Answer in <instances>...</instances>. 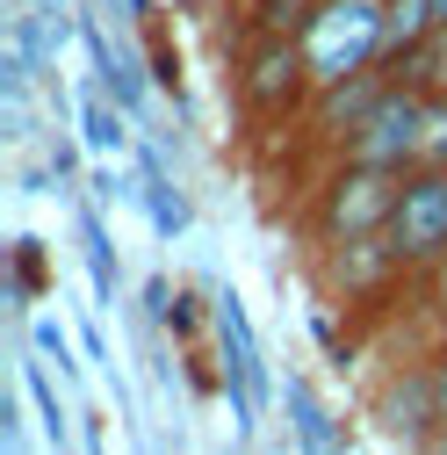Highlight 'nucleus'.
<instances>
[{
    "instance_id": "1",
    "label": "nucleus",
    "mask_w": 447,
    "mask_h": 455,
    "mask_svg": "<svg viewBox=\"0 0 447 455\" xmlns=\"http://www.w3.org/2000/svg\"><path fill=\"white\" fill-rule=\"evenodd\" d=\"M303 51L318 87L354 80L389 59V0H318V15L303 22Z\"/></svg>"
},
{
    "instance_id": "2",
    "label": "nucleus",
    "mask_w": 447,
    "mask_h": 455,
    "mask_svg": "<svg viewBox=\"0 0 447 455\" xmlns=\"http://www.w3.org/2000/svg\"><path fill=\"white\" fill-rule=\"evenodd\" d=\"M404 174H412V166H368V159L340 152V166H332L325 188H318V232H325V246L382 239L389 210H397V196H404Z\"/></svg>"
},
{
    "instance_id": "3",
    "label": "nucleus",
    "mask_w": 447,
    "mask_h": 455,
    "mask_svg": "<svg viewBox=\"0 0 447 455\" xmlns=\"http://www.w3.org/2000/svg\"><path fill=\"white\" fill-rule=\"evenodd\" d=\"M239 101L253 108L260 124H289L318 101V73H310V51L303 36H274V29H253L246 59H239Z\"/></svg>"
},
{
    "instance_id": "4",
    "label": "nucleus",
    "mask_w": 447,
    "mask_h": 455,
    "mask_svg": "<svg viewBox=\"0 0 447 455\" xmlns=\"http://www.w3.org/2000/svg\"><path fill=\"white\" fill-rule=\"evenodd\" d=\"M340 152L347 159H368V166H419V152H426V87L389 80L382 101L340 138Z\"/></svg>"
},
{
    "instance_id": "5",
    "label": "nucleus",
    "mask_w": 447,
    "mask_h": 455,
    "mask_svg": "<svg viewBox=\"0 0 447 455\" xmlns=\"http://www.w3.org/2000/svg\"><path fill=\"white\" fill-rule=\"evenodd\" d=\"M382 239H389V253L404 267H433L447 253V159H419L404 174V196L389 210Z\"/></svg>"
},
{
    "instance_id": "6",
    "label": "nucleus",
    "mask_w": 447,
    "mask_h": 455,
    "mask_svg": "<svg viewBox=\"0 0 447 455\" xmlns=\"http://www.w3.org/2000/svg\"><path fill=\"white\" fill-rule=\"evenodd\" d=\"M368 419L382 427V441L433 448V434H440V376H433V362L389 369V376L368 390Z\"/></svg>"
},
{
    "instance_id": "7",
    "label": "nucleus",
    "mask_w": 447,
    "mask_h": 455,
    "mask_svg": "<svg viewBox=\"0 0 447 455\" xmlns=\"http://www.w3.org/2000/svg\"><path fill=\"white\" fill-rule=\"evenodd\" d=\"M80 138H87V152H130V108H116V101H80Z\"/></svg>"
},
{
    "instance_id": "8",
    "label": "nucleus",
    "mask_w": 447,
    "mask_h": 455,
    "mask_svg": "<svg viewBox=\"0 0 447 455\" xmlns=\"http://www.w3.org/2000/svg\"><path fill=\"white\" fill-rule=\"evenodd\" d=\"M289 412H296V434H303L310 448H332V441H340V434L325 427V412H318V397H310L303 383H289Z\"/></svg>"
},
{
    "instance_id": "9",
    "label": "nucleus",
    "mask_w": 447,
    "mask_h": 455,
    "mask_svg": "<svg viewBox=\"0 0 447 455\" xmlns=\"http://www.w3.org/2000/svg\"><path fill=\"white\" fill-rule=\"evenodd\" d=\"M29 332H36V347H43L51 362H59V369H73V347H66V332L51 325V318H29Z\"/></svg>"
},
{
    "instance_id": "10",
    "label": "nucleus",
    "mask_w": 447,
    "mask_h": 455,
    "mask_svg": "<svg viewBox=\"0 0 447 455\" xmlns=\"http://www.w3.org/2000/svg\"><path fill=\"white\" fill-rule=\"evenodd\" d=\"M426 275H433V311H440V325H447V253H440Z\"/></svg>"
},
{
    "instance_id": "11",
    "label": "nucleus",
    "mask_w": 447,
    "mask_h": 455,
    "mask_svg": "<svg viewBox=\"0 0 447 455\" xmlns=\"http://www.w3.org/2000/svg\"><path fill=\"white\" fill-rule=\"evenodd\" d=\"M433 376H440V427H447V355L433 362Z\"/></svg>"
},
{
    "instance_id": "12",
    "label": "nucleus",
    "mask_w": 447,
    "mask_h": 455,
    "mask_svg": "<svg viewBox=\"0 0 447 455\" xmlns=\"http://www.w3.org/2000/svg\"><path fill=\"white\" fill-rule=\"evenodd\" d=\"M433 15H440V29H447V0H433Z\"/></svg>"
}]
</instances>
